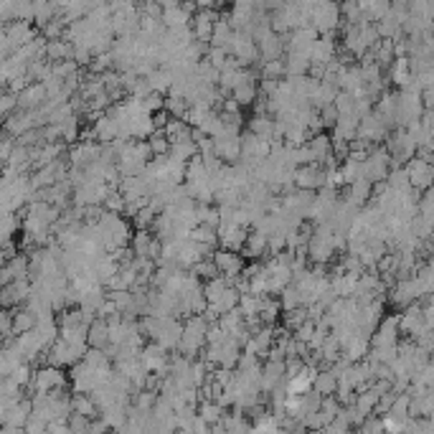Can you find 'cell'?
<instances>
[{"mask_svg":"<svg viewBox=\"0 0 434 434\" xmlns=\"http://www.w3.org/2000/svg\"><path fill=\"white\" fill-rule=\"evenodd\" d=\"M211 259H214V264H216L218 275L226 277V279H231V277H239L244 272V257L242 254H236V251H226V249H218L211 254Z\"/></svg>","mask_w":434,"mask_h":434,"instance_id":"6da1fadb","label":"cell"},{"mask_svg":"<svg viewBox=\"0 0 434 434\" xmlns=\"http://www.w3.org/2000/svg\"><path fill=\"white\" fill-rule=\"evenodd\" d=\"M64 384H67V378H64V374H61L56 366L41 368V371L36 374V378H34V386H36V391H38V396H41V393H59V391H64Z\"/></svg>","mask_w":434,"mask_h":434,"instance_id":"7a4b0ae2","label":"cell"},{"mask_svg":"<svg viewBox=\"0 0 434 434\" xmlns=\"http://www.w3.org/2000/svg\"><path fill=\"white\" fill-rule=\"evenodd\" d=\"M404 173H407L409 188H414V193H417V191H429V183H432V165H429V163L414 158L409 165L404 168Z\"/></svg>","mask_w":434,"mask_h":434,"instance_id":"3957f363","label":"cell"},{"mask_svg":"<svg viewBox=\"0 0 434 434\" xmlns=\"http://www.w3.org/2000/svg\"><path fill=\"white\" fill-rule=\"evenodd\" d=\"M140 363L148 374H163V371H168V351L150 343L140 351Z\"/></svg>","mask_w":434,"mask_h":434,"instance_id":"277c9868","label":"cell"},{"mask_svg":"<svg viewBox=\"0 0 434 434\" xmlns=\"http://www.w3.org/2000/svg\"><path fill=\"white\" fill-rule=\"evenodd\" d=\"M335 389H338V378H335L333 374H330V368H326V371H317L315 374V381H312V391L317 393V396H333Z\"/></svg>","mask_w":434,"mask_h":434,"instance_id":"5b68a950","label":"cell"},{"mask_svg":"<svg viewBox=\"0 0 434 434\" xmlns=\"http://www.w3.org/2000/svg\"><path fill=\"white\" fill-rule=\"evenodd\" d=\"M198 419H203L206 424H218L221 419H224V407L221 404H216V401H201L198 407V414H196Z\"/></svg>","mask_w":434,"mask_h":434,"instance_id":"8992f818","label":"cell"},{"mask_svg":"<svg viewBox=\"0 0 434 434\" xmlns=\"http://www.w3.org/2000/svg\"><path fill=\"white\" fill-rule=\"evenodd\" d=\"M244 254L251 259H259L262 254H267V236H262V234H249L247 236V242H244Z\"/></svg>","mask_w":434,"mask_h":434,"instance_id":"52a82bcc","label":"cell"},{"mask_svg":"<svg viewBox=\"0 0 434 434\" xmlns=\"http://www.w3.org/2000/svg\"><path fill=\"white\" fill-rule=\"evenodd\" d=\"M254 97H257V84H254V79L239 84L234 92H231V100H234L239 107H244V104H254Z\"/></svg>","mask_w":434,"mask_h":434,"instance_id":"ba28073f","label":"cell"},{"mask_svg":"<svg viewBox=\"0 0 434 434\" xmlns=\"http://www.w3.org/2000/svg\"><path fill=\"white\" fill-rule=\"evenodd\" d=\"M71 411L74 414H79V417H92L94 414V401L89 393H76L74 399H71Z\"/></svg>","mask_w":434,"mask_h":434,"instance_id":"9c48e42d","label":"cell"},{"mask_svg":"<svg viewBox=\"0 0 434 434\" xmlns=\"http://www.w3.org/2000/svg\"><path fill=\"white\" fill-rule=\"evenodd\" d=\"M308 310L305 308H297V310H290L287 315H284V326H287V330H297V328L302 326V323H308Z\"/></svg>","mask_w":434,"mask_h":434,"instance_id":"30bf717a","label":"cell"}]
</instances>
